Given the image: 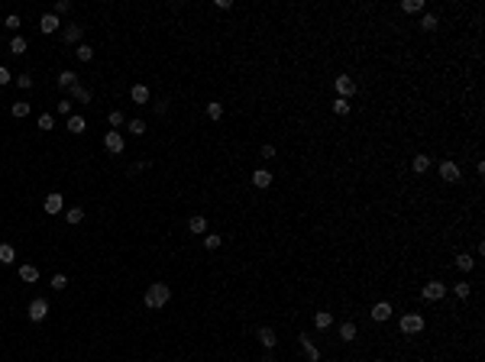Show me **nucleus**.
I'll return each mask as SVG.
<instances>
[{
  "mask_svg": "<svg viewBox=\"0 0 485 362\" xmlns=\"http://www.w3.org/2000/svg\"><path fill=\"white\" fill-rule=\"evenodd\" d=\"M169 298H171V288L162 285V281H155V285L146 288V294H143V304H146L149 310H159V307H165V304H169Z\"/></svg>",
  "mask_w": 485,
  "mask_h": 362,
  "instance_id": "obj_1",
  "label": "nucleus"
},
{
  "mask_svg": "<svg viewBox=\"0 0 485 362\" xmlns=\"http://www.w3.org/2000/svg\"><path fill=\"white\" fill-rule=\"evenodd\" d=\"M398 327H401V333H404V336H414V333L424 330V317L417 314V310H408V314H401Z\"/></svg>",
  "mask_w": 485,
  "mask_h": 362,
  "instance_id": "obj_2",
  "label": "nucleus"
},
{
  "mask_svg": "<svg viewBox=\"0 0 485 362\" xmlns=\"http://www.w3.org/2000/svg\"><path fill=\"white\" fill-rule=\"evenodd\" d=\"M46 314H49V301H46V298H36V301H29V307H26V317H29L32 324H39V320H46Z\"/></svg>",
  "mask_w": 485,
  "mask_h": 362,
  "instance_id": "obj_3",
  "label": "nucleus"
},
{
  "mask_svg": "<svg viewBox=\"0 0 485 362\" xmlns=\"http://www.w3.org/2000/svg\"><path fill=\"white\" fill-rule=\"evenodd\" d=\"M333 87H337V94H340L343 100H349V97L356 94V81H353L349 75H337V81H333Z\"/></svg>",
  "mask_w": 485,
  "mask_h": 362,
  "instance_id": "obj_4",
  "label": "nucleus"
},
{
  "mask_svg": "<svg viewBox=\"0 0 485 362\" xmlns=\"http://www.w3.org/2000/svg\"><path fill=\"white\" fill-rule=\"evenodd\" d=\"M42 210H46L49 217L62 214V210H65V200H62V194H58V191H52V194H49L46 200H42Z\"/></svg>",
  "mask_w": 485,
  "mask_h": 362,
  "instance_id": "obj_5",
  "label": "nucleus"
},
{
  "mask_svg": "<svg viewBox=\"0 0 485 362\" xmlns=\"http://www.w3.org/2000/svg\"><path fill=\"white\" fill-rule=\"evenodd\" d=\"M104 149H107V152H123V133L120 130H110L107 136H104Z\"/></svg>",
  "mask_w": 485,
  "mask_h": 362,
  "instance_id": "obj_6",
  "label": "nucleus"
},
{
  "mask_svg": "<svg viewBox=\"0 0 485 362\" xmlns=\"http://www.w3.org/2000/svg\"><path fill=\"white\" fill-rule=\"evenodd\" d=\"M81 36H85V26H78V23H68L62 29V39L68 46H81Z\"/></svg>",
  "mask_w": 485,
  "mask_h": 362,
  "instance_id": "obj_7",
  "label": "nucleus"
},
{
  "mask_svg": "<svg viewBox=\"0 0 485 362\" xmlns=\"http://www.w3.org/2000/svg\"><path fill=\"white\" fill-rule=\"evenodd\" d=\"M421 294H424V301H440L447 294V285H443V281H427Z\"/></svg>",
  "mask_w": 485,
  "mask_h": 362,
  "instance_id": "obj_8",
  "label": "nucleus"
},
{
  "mask_svg": "<svg viewBox=\"0 0 485 362\" xmlns=\"http://www.w3.org/2000/svg\"><path fill=\"white\" fill-rule=\"evenodd\" d=\"M440 178L450 181V185H456V181H459V165L456 162H440Z\"/></svg>",
  "mask_w": 485,
  "mask_h": 362,
  "instance_id": "obj_9",
  "label": "nucleus"
},
{
  "mask_svg": "<svg viewBox=\"0 0 485 362\" xmlns=\"http://www.w3.org/2000/svg\"><path fill=\"white\" fill-rule=\"evenodd\" d=\"M369 314H372V320H375V324H385L388 317H392V304H388V301H378Z\"/></svg>",
  "mask_w": 485,
  "mask_h": 362,
  "instance_id": "obj_10",
  "label": "nucleus"
},
{
  "mask_svg": "<svg viewBox=\"0 0 485 362\" xmlns=\"http://www.w3.org/2000/svg\"><path fill=\"white\" fill-rule=\"evenodd\" d=\"M298 343H301V349L308 353V359H311V362H320V349H317L314 343H311V336H308V333H301V336H298Z\"/></svg>",
  "mask_w": 485,
  "mask_h": 362,
  "instance_id": "obj_11",
  "label": "nucleus"
},
{
  "mask_svg": "<svg viewBox=\"0 0 485 362\" xmlns=\"http://www.w3.org/2000/svg\"><path fill=\"white\" fill-rule=\"evenodd\" d=\"M256 336H259V343L265 349H272L278 343V336H275V330H272V327H259V333H256Z\"/></svg>",
  "mask_w": 485,
  "mask_h": 362,
  "instance_id": "obj_12",
  "label": "nucleus"
},
{
  "mask_svg": "<svg viewBox=\"0 0 485 362\" xmlns=\"http://www.w3.org/2000/svg\"><path fill=\"white\" fill-rule=\"evenodd\" d=\"M253 185L259 188V191H265V188L272 185V171H265V168H256V171H253Z\"/></svg>",
  "mask_w": 485,
  "mask_h": 362,
  "instance_id": "obj_13",
  "label": "nucleus"
},
{
  "mask_svg": "<svg viewBox=\"0 0 485 362\" xmlns=\"http://www.w3.org/2000/svg\"><path fill=\"white\" fill-rule=\"evenodd\" d=\"M130 100L133 104H149V87L146 84H133L130 87Z\"/></svg>",
  "mask_w": 485,
  "mask_h": 362,
  "instance_id": "obj_14",
  "label": "nucleus"
},
{
  "mask_svg": "<svg viewBox=\"0 0 485 362\" xmlns=\"http://www.w3.org/2000/svg\"><path fill=\"white\" fill-rule=\"evenodd\" d=\"M58 26H62V23H58V16H55V13H42V20H39V29H42V32H55Z\"/></svg>",
  "mask_w": 485,
  "mask_h": 362,
  "instance_id": "obj_15",
  "label": "nucleus"
},
{
  "mask_svg": "<svg viewBox=\"0 0 485 362\" xmlns=\"http://www.w3.org/2000/svg\"><path fill=\"white\" fill-rule=\"evenodd\" d=\"M85 130H87L85 116H81V113H71V116H68V133H75V136H81Z\"/></svg>",
  "mask_w": 485,
  "mask_h": 362,
  "instance_id": "obj_16",
  "label": "nucleus"
},
{
  "mask_svg": "<svg viewBox=\"0 0 485 362\" xmlns=\"http://www.w3.org/2000/svg\"><path fill=\"white\" fill-rule=\"evenodd\" d=\"M356 336H359V330H356V324H353V320L340 324V339H343V343H353Z\"/></svg>",
  "mask_w": 485,
  "mask_h": 362,
  "instance_id": "obj_17",
  "label": "nucleus"
},
{
  "mask_svg": "<svg viewBox=\"0 0 485 362\" xmlns=\"http://www.w3.org/2000/svg\"><path fill=\"white\" fill-rule=\"evenodd\" d=\"M427 168H430V155H414V159H411V171H414V175H424Z\"/></svg>",
  "mask_w": 485,
  "mask_h": 362,
  "instance_id": "obj_18",
  "label": "nucleus"
},
{
  "mask_svg": "<svg viewBox=\"0 0 485 362\" xmlns=\"http://www.w3.org/2000/svg\"><path fill=\"white\" fill-rule=\"evenodd\" d=\"M16 262V249L10 243H0V265H13Z\"/></svg>",
  "mask_w": 485,
  "mask_h": 362,
  "instance_id": "obj_19",
  "label": "nucleus"
},
{
  "mask_svg": "<svg viewBox=\"0 0 485 362\" xmlns=\"http://www.w3.org/2000/svg\"><path fill=\"white\" fill-rule=\"evenodd\" d=\"M188 230H191V233H207V217L194 214L191 220H188Z\"/></svg>",
  "mask_w": 485,
  "mask_h": 362,
  "instance_id": "obj_20",
  "label": "nucleus"
},
{
  "mask_svg": "<svg viewBox=\"0 0 485 362\" xmlns=\"http://www.w3.org/2000/svg\"><path fill=\"white\" fill-rule=\"evenodd\" d=\"M330 324H333V314H330V310H317V314H314V327H317V330H327Z\"/></svg>",
  "mask_w": 485,
  "mask_h": 362,
  "instance_id": "obj_21",
  "label": "nucleus"
},
{
  "mask_svg": "<svg viewBox=\"0 0 485 362\" xmlns=\"http://www.w3.org/2000/svg\"><path fill=\"white\" fill-rule=\"evenodd\" d=\"M71 91V97L78 100V104H91V91H87L85 84H75V87H68Z\"/></svg>",
  "mask_w": 485,
  "mask_h": 362,
  "instance_id": "obj_22",
  "label": "nucleus"
},
{
  "mask_svg": "<svg viewBox=\"0 0 485 362\" xmlns=\"http://www.w3.org/2000/svg\"><path fill=\"white\" fill-rule=\"evenodd\" d=\"M65 220H68L71 226H78L81 220H85V207H68L65 210Z\"/></svg>",
  "mask_w": 485,
  "mask_h": 362,
  "instance_id": "obj_23",
  "label": "nucleus"
},
{
  "mask_svg": "<svg viewBox=\"0 0 485 362\" xmlns=\"http://www.w3.org/2000/svg\"><path fill=\"white\" fill-rule=\"evenodd\" d=\"M20 278H23L26 285H32V281L39 278V269L36 265H20Z\"/></svg>",
  "mask_w": 485,
  "mask_h": 362,
  "instance_id": "obj_24",
  "label": "nucleus"
},
{
  "mask_svg": "<svg viewBox=\"0 0 485 362\" xmlns=\"http://www.w3.org/2000/svg\"><path fill=\"white\" fill-rule=\"evenodd\" d=\"M456 269H459V272H472V269H476V259H472V255H466V252L456 255Z\"/></svg>",
  "mask_w": 485,
  "mask_h": 362,
  "instance_id": "obj_25",
  "label": "nucleus"
},
{
  "mask_svg": "<svg viewBox=\"0 0 485 362\" xmlns=\"http://www.w3.org/2000/svg\"><path fill=\"white\" fill-rule=\"evenodd\" d=\"M10 113H13L16 120H23V116H29V104H26V100H16L13 107H10Z\"/></svg>",
  "mask_w": 485,
  "mask_h": 362,
  "instance_id": "obj_26",
  "label": "nucleus"
},
{
  "mask_svg": "<svg viewBox=\"0 0 485 362\" xmlns=\"http://www.w3.org/2000/svg\"><path fill=\"white\" fill-rule=\"evenodd\" d=\"M220 243H224V239H220V233H204V249H210V252H214V249H220Z\"/></svg>",
  "mask_w": 485,
  "mask_h": 362,
  "instance_id": "obj_27",
  "label": "nucleus"
},
{
  "mask_svg": "<svg viewBox=\"0 0 485 362\" xmlns=\"http://www.w3.org/2000/svg\"><path fill=\"white\" fill-rule=\"evenodd\" d=\"M401 10H404V13H421L424 0H401Z\"/></svg>",
  "mask_w": 485,
  "mask_h": 362,
  "instance_id": "obj_28",
  "label": "nucleus"
},
{
  "mask_svg": "<svg viewBox=\"0 0 485 362\" xmlns=\"http://www.w3.org/2000/svg\"><path fill=\"white\" fill-rule=\"evenodd\" d=\"M10 52H13V55H23L26 52V39L23 36H13V39H10Z\"/></svg>",
  "mask_w": 485,
  "mask_h": 362,
  "instance_id": "obj_29",
  "label": "nucleus"
},
{
  "mask_svg": "<svg viewBox=\"0 0 485 362\" xmlns=\"http://www.w3.org/2000/svg\"><path fill=\"white\" fill-rule=\"evenodd\" d=\"M58 84H62V87H75L78 84V75H75V71H62V75H58Z\"/></svg>",
  "mask_w": 485,
  "mask_h": 362,
  "instance_id": "obj_30",
  "label": "nucleus"
},
{
  "mask_svg": "<svg viewBox=\"0 0 485 362\" xmlns=\"http://www.w3.org/2000/svg\"><path fill=\"white\" fill-rule=\"evenodd\" d=\"M349 110H353V107H349V100H343V97H337V100H333V113H340V116H346V113H349Z\"/></svg>",
  "mask_w": 485,
  "mask_h": 362,
  "instance_id": "obj_31",
  "label": "nucleus"
},
{
  "mask_svg": "<svg viewBox=\"0 0 485 362\" xmlns=\"http://www.w3.org/2000/svg\"><path fill=\"white\" fill-rule=\"evenodd\" d=\"M437 23H440L437 16H433V13H427V16L421 20V29H424V32H433V29H437Z\"/></svg>",
  "mask_w": 485,
  "mask_h": 362,
  "instance_id": "obj_32",
  "label": "nucleus"
},
{
  "mask_svg": "<svg viewBox=\"0 0 485 362\" xmlns=\"http://www.w3.org/2000/svg\"><path fill=\"white\" fill-rule=\"evenodd\" d=\"M207 116H210V120H220V116H224V104L210 100V104H207Z\"/></svg>",
  "mask_w": 485,
  "mask_h": 362,
  "instance_id": "obj_33",
  "label": "nucleus"
},
{
  "mask_svg": "<svg viewBox=\"0 0 485 362\" xmlns=\"http://www.w3.org/2000/svg\"><path fill=\"white\" fill-rule=\"evenodd\" d=\"M107 123H110V126H123V123H126V116H123V110H110V116H107Z\"/></svg>",
  "mask_w": 485,
  "mask_h": 362,
  "instance_id": "obj_34",
  "label": "nucleus"
},
{
  "mask_svg": "<svg viewBox=\"0 0 485 362\" xmlns=\"http://www.w3.org/2000/svg\"><path fill=\"white\" fill-rule=\"evenodd\" d=\"M78 58H81V62H91V58H94V49L91 46H85V42H81V46H78Z\"/></svg>",
  "mask_w": 485,
  "mask_h": 362,
  "instance_id": "obj_35",
  "label": "nucleus"
},
{
  "mask_svg": "<svg viewBox=\"0 0 485 362\" xmlns=\"http://www.w3.org/2000/svg\"><path fill=\"white\" fill-rule=\"evenodd\" d=\"M469 291H472V288L466 285V281H459V285H453V294H456L459 301H466V298H469Z\"/></svg>",
  "mask_w": 485,
  "mask_h": 362,
  "instance_id": "obj_36",
  "label": "nucleus"
},
{
  "mask_svg": "<svg viewBox=\"0 0 485 362\" xmlns=\"http://www.w3.org/2000/svg\"><path fill=\"white\" fill-rule=\"evenodd\" d=\"M68 10H71V0H55L52 13H55V16H62V13H68Z\"/></svg>",
  "mask_w": 485,
  "mask_h": 362,
  "instance_id": "obj_37",
  "label": "nucleus"
},
{
  "mask_svg": "<svg viewBox=\"0 0 485 362\" xmlns=\"http://www.w3.org/2000/svg\"><path fill=\"white\" fill-rule=\"evenodd\" d=\"M39 130H55V116L52 113H42V116H39Z\"/></svg>",
  "mask_w": 485,
  "mask_h": 362,
  "instance_id": "obj_38",
  "label": "nucleus"
},
{
  "mask_svg": "<svg viewBox=\"0 0 485 362\" xmlns=\"http://www.w3.org/2000/svg\"><path fill=\"white\" fill-rule=\"evenodd\" d=\"M13 81H16V87H23V91H29V87H32V78L26 75V71H23V75H16Z\"/></svg>",
  "mask_w": 485,
  "mask_h": 362,
  "instance_id": "obj_39",
  "label": "nucleus"
},
{
  "mask_svg": "<svg viewBox=\"0 0 485 362\" xmlns=\"http://www.w3.org/2000/svg\"><path fill=\"white\" fill-rule=\"evenodd\" d=\"M52 288L55 291H65V288H68V278L65 275H52Z\"/></svg>",
  "mask_w": 485,
  "mask_h": 362,
  "instance_id": "obj_40",
  "label": "nucleus"
},
{
  "mask_svg": "<svg viewBox=\"0 0 485 362\" xmlns=\"http://www.w3.org/2000/svg\"><path fill=\"white\" fill-rule=\"evenodd\" d=\"M130 133L133 136H143V133H146V123H143V120H130Z\"/></svg>",
  "mask_w": 485,
  "mask_h": 362,
  "instance_id": "obj_41",
  "label": "nucleus"
},
{
  "mask_svg": "<svg viewBox=\"0 0 485 362\" xmlns=\"http://www.w3.org/2000/svg\"><path fill=\"white\" fill-rule=\"evenodd\" d=\"M3 26H7V29H20V16H16V13H10L7 20H3Z\"/></svg>",
  "mask_w": 485,
  "mask_h": 362,
  "instance_id": "obj_42",
  "label": "nucleus"
},
{
  "mask_svg": "<svg viewBox=\"0 0 485 362\" xmlns=\"http://www.w3.org/2000/svg\"><path fill=\"white\" fill-rule=\"evenodd\" d=\"M10 81H13V75H10V68H3V65H0V87H3V84H10Z\"/></svg>",
  "mask_w": 485,
  "mask_h": 362,
  "instance_id": "obj_43",
  "label": "nucleus"
},
{
  "mask_svg": "<svg viewBox=\"0 0 485 362\" xmlns=\"http://www.w3.org/2000/svg\"><path fill=\"white\" fill-rule=\"evenodd\" d=\"M58 113L71 116V100H58Z\"/></svg>",
  "mask_w": 485,
  "mask_h": 362,
  "instance_id": "obj_44",
  "label": "nucleus"
},
{
  "mask_svg": "<svg viewBox=\"0 0 485 362\" xmlns=\"http://www.w3.org/2000/svg\"><path fill=\"white\" fill-rule=\"evenodd\" d=\"M259 155H262V159H275V146H262Z\"/></svg>",
  "mask_w": 485,
  "mask_h": 362,
  "instance_id": "obj_45",
  "label": "nucleus"
}]
</instances>
